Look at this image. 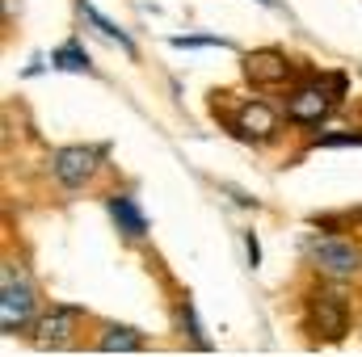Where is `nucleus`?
<instances>
[{
    "instance_id": "4468645a",
    "label": "nucleus",
    "mask_w": 362,
    "mask_h": 357,
    "mask_svg": "<svg viewBox=\"0 0 362 357\" xmlns=\"http://www.w3.org/2000/svg\"><path fill=\"white\" fill-rule=\"evenodd\" d=\"M173 47H228V38H173Z\"/></svg>"
},
{
    "instance_id": "1a4fd4ad",
    "label": "nucleus",
    "mask_w": 362,
    "mask_h": 357,
    "mask_svg": "<svg viewBox=\"0 0 362 357\" xmlns=\"http://www.w3.org/2000/svg\"><path fill=\"white\" fill-rule=\"evenodd\" d=\"M110 219H114V223H118V231H122V236H131V240L148 236V214L139 210V202H135L131 193H114V198H110Z\"/></svg>"
},
{
    "instance_id": "f8f14e48",
    "label": "nucleus",
    "mask_w": 362,
    "mask_h": 357,
    "mask_svg": "<svg viewBox=\"0 0 362 357\" xmlns=\"http://www.w3.org/2000/svg\"><path fill=\"white\" fill-rule=\"evenodd\" d=\"M51 68H59V72H93L89 68V55L81 51V47H59L55 55H51Z\"/></svg>"
},
{
    "instance_id": "7ed1b4c3",
    "label": "nucleus",
    "mask_w": 362,
    "mask_h": 357,
    "mask_svg": "<svg viewBox=\"0 0 362 357\" xmlns=\"http://www.w3.org/2000/svg\"><path fill=\"white\" fill-rule=\"evenodd\" d=\"M308 320L325 341H341L350 332V303L337 290H316L308 298Z\"/></svg>"
},
{
    "instance_id": "dca6fc26",
    "label": "nucleus",
    "mask_w": 362,
    "mask_h": 357,
    "mask_svg": "<svg viewBox=\"0 0 362 357\" xmlns=\"http://www.w3.org/2000/svg\"><path fill=\"white\" fill-rule=\"evenodd\" d=\"M257 4H270V8H274V4H278V0H257Z\"/></svg>"
},
{
    "instance_id": "9d476101",
    "label": "nucleus",
    "mask_w": 362,
    "mask_h": 357,
    "mask_svg": "<svg viewBox=\"0 0 362 357\" xmlns=\"http://www.w3.org/2000/svg\"><path fill=\"white\" fill-rule=\"evenodd\" d=\"M81 17H85V25H93V30H97V34H101L105 42H114V47H122L127 55H135V42H131V34H127V30H122L118 21L101 17V13H97L93 4H85V0H81Z\"/></svg>"
},
{
    "instance_id": "ddd939ff",
    "label": "nucleus",
    "mask_w": 362,
    "mask_h": 357,
    "mask_svg": "<svg viewBox=\"0 0 362 357\" xmlns=\"http://www.w3.org/2000/svg\"><path fill=\"white\" fill-rule=\"evenodd\" d=\"M181 324H185V332H189V341H194L198 349H211V341L202 337V328H198V320H194V307H189V303H181Z\"/></svg>"
},
{
    "instance_id": "9b49d317",
    "label": "nucleus",
    "mask_w": 362,
    "mask_h": 357,
    "mask_svg": "<svg viewBox=\"0 0 362 357\" xmlns=\"http://www.w3.org/2000/svg\"><path fill=\"white\" fill-rule=\"evenodd\" d=\"M139 345H144V337H139L135 328H118V324L105 328V337H101V349H105V353H114V349H118V353H131V349H139Z\"/></svg>"
},
{
    "instance_id": "f257e3e1",
    "label": "nucleus",
    "mask_w": 362,
    "mask_h": 357,
    "mask_svg": "<svg viewBox=\"0 0 362 357\" xmlns=\"http://www.w3.org/2000/svg\"><path fill=\"white\" fill-rule=\"evenodd\" d=\"M341 89H346L341 76H333L329 85H325V80H308V85H299V89L286 97V118L299 122V126H320V122L329 118V109L337 105V92Z\"/></svg>"
},
{
    "instance_id": "f3484780",
    "label": "nucleus",
    "mask_w": 362,
    "mask_h": 357,
    "mask_svg": "<svg viewBox=\"0 0 362 357\" xmlns=\"http://www.w3.org/2000/svg\"><path fill=\"white\" fill-rule=\"evenodd\" d=\"M358 223H362V210H358Z\"/></svg>"
},
{
    "instance_id": "f03ea898",
    "label": "nucleus",
    "mask_w": 362,
    "mask_h": 357,
    "mask_svg": "<svg viewBox=\"0 0 362 357\" xmlns=\"http://www.w3.org/2000/svg\"><path fill=\"white\" fill-rule=\"evenodd\" d=\"M30 311H34V290H30V282H25L17 269H4V286H0V328H4L8 337H17V332L25 328Z\"/></svg>"
},
{
    "instance_id": "20e7f679",
    "label": "nucleus",
    "mask_w": 362,
    "mask_h": 357,
    "mask_svg": "<svg viewBox=\"0 0 362 357\" xmlns=\"http://www.w3.org/2000/svg\"><path fill=\"white\" fill-rule=\"evenodd\" d=\"M308 253H312V261L320 265V273H329V277H354L358 265H362L358 248H354V244H346V240H333V236L312 240V244H308Z\"/></svg>"
},
{
    "instance_id": "423d86ee",
    "label": "nucleus",
    "mask_w": 362,
    "mask_h": 357,
    "mask_svg": "<svg viewBox=\"0 0 362 357\" xmlns=\"http://www.w3.org/2000/svg\"><path fill=\"white\" fill-rule=\"evenodd\" d=\"M101 156H105V147H59L51 156V169H55V177L64 181V185L76 189V185H85L97 173Z\"/></svg>"
},
{
    "instance_id": "39448f33",
    "label": "nucleus",
    "mask_w": 362,
    "mask_h": 357,
    "mask_svg": "<svg viewBox=\"0 0 362 357\" xmlns=\"http://www.w3.org/2000/svg\"><path fill=\"white\" fill-rule=\"evenodd\" d=\"M232 135H240V139H249V143H266L278 135V114H274L266 101H245L236 114H232Z\"/></svg>"
},
{
    "instance_id": "6e6552de",
    "label": "nucleus",
    "mask_w": 362,
    "mask_h": 357,
    "mask_svg": "<svg viewBox=\"0 0 362 357\" xmlns=\"http://www.w3.org/2000/svg\"><path fill=\"white\" fill-rule=\"evenodd\" d=\"M245 76L253 85H282L291 76V59L282 51H253L245 55Z\"/></svg>"
},
{
    "instance_id": "0eeeda50",
    "label": "nucleus",
    "mask_w": 362,
    "mask_h": 357,
    "mask_svg": "<svg viewBox=\"0 0 362 357\" xmlns=\"http://www.w3.org/2000/svg\"><path fill=\"white\" fill-rule=\"evenodd\" d=\"M76 328H81V311L76 307H55L34 324V341L42 349H64V345H72Z\"/></svg>"
},
{
    "instance_id": "2eb2a0df",
    "label": "nucleus",
    "mask_w": 362,
    "mask_h": 357,
    "mask_svg": "<svg viewBox=\"0 0 362 357\" xmlns=\"http://www.w3.org/2000/svg\"><path fill=\"white\" fill-rule=\"evenodd\" d=\"M249 261H253V265L262 261V248H257V240H253V236H249Z\"/></svg>"
}]
</instances>
